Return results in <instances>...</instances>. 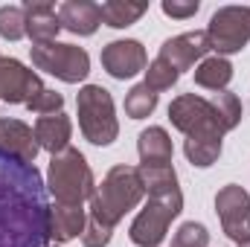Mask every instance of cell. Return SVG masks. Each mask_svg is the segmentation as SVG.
I'll list each match as a JSON object with an SVG mask.
<instances>
[{"instance_id":"cell-16","label":"cell","mask_w":250,"mask_h":247,"mask_svg":"<svg viewBox=\"0 0 250 247\" xmlns=\"http://www.w3.org/2000/svg\"><path fill=\"white\" fill-rule=\"evenodd\" d=\"M59 21H62V29L73 35H93L102 23V12L90 0H67L59 6Z\"/></svg>"},{"instance_id":"cell-29","label":"cell","mask_w":250,"mask_h":247,"mask_svg":"<svg viewBox=\"0 0 250 247\" xmlns=\"http://www.w3.org/2000/svg\"><path fill=\"white\" fill-rule=\"evenodd\" d=\"M111 233H114L111 227H105V224H99L96 218H90V215H87V224H84V233H82L84 247H108Z\"/></svg>"},{"instance_id":"cell-23","label":"cell","mask_w":250,"mask_h":247,"mask_svg":"<svg viewBox=\"0 0 250 247\" xmlns=\"http://www.w3.org/2000/svg\"><path fill=\"white\" fill-rule=\"evenodd\" d=\"M209 105H212V111H215V117H218V125L224 128V134L233 131L236 125L242 123V99H239L236 93L218 90V93H212Z\"/></svg>"},{"instance_id":"cell-17","label":"cell","mask_w":250,"mask_h":247,"mask_svg":"<svg viewBox=\"0 0 250 247\" xmlns=\"http://www.w3.org/2000/svg\"><path fill=\"white\" fill-rule=\"evenodd\" d=\"M35 140L38 148L59 154L64 148H70V137H73V123L67 114H50V117H38L35 120Z\"/></svg>"},{"instance_id":"cell-12","label":"cell","mask_w":250,"mask_h":247,"mask_svg":"<svg viewBox=\"0 0 250 247\" xmlns=\"http://www.w3.org/2000/svg\"><path fill=\"white\" fill-rule=\"evenodd\" d=\"M102 67L108 70V76L114 79H134L137 73H146L148 59H146V47L134 38L123 41H111L108 47H102Z\"/></svg>"},{"instance_id":"cell-4","label":"cell","mask_w":250,"mask_h":247,"mask_svg":"<svg viewBox=\"0 0 250 247\" xmlns=\"http://www.w3.org/2000/svg\"><path fill=\"white\" fill-rule=\"evenodd\" d=\"M76 108H79V128L84 140H90L93 145H111L117 140L120 123H117L114 96L102 84H84L76 96Z\"/></svg>"},{"instance_id":"cell-21","label":"cell","mask_w":250,"mask_h":247,"mask_svg":"<svg viewBox=\"0 0 250 247\" xmlns=\"http://www.w3.org/2000/svg\"><path fill=\"white\" fill-rule=\"evenodd\" d=\"M233 79V64L227 62L224 56H207L204 62L195 67V84L207 87V90H227Z\"/></svg>"},{"instance_id":"cell-9","label":"cell","mask_w":250,"mask_h":247,"mask_svg":"<svg viewBox=\"0 0 250 247\" xmlns=\"http://www.w3.org/2000/svg\"><path fill=\"white\" fill-rule=\"evenodd\" d=\"M169 123L175 125L181 134H198V131H221L224 128L218 125V117L209 105V99L198 96V93H181L172 99L169 105Z\"/></svg>"},{"instance_id":"cell-26","label":"cell","mask_w":250,"mask_h":247,"mask_svg":"<svg viewBox=\"0 0 250 247\" xmlns=\"http://www.w3.org/2000/svg\"><path fill=\"white\" fill-rule=\"evenodd\" d=\"M178 79H181V73H178L172 64H166L163 59H154V62L146 67V84H148L154 93L175 87V84H178Z\"/></svg>"},{"instance_id":"cell-27","label":"cell","mask_w":250,"mask_h":247,"mask_svg":"<svg viewBox=\"0 0 250 247\" xmlns=\"http://www.w3.org/2000/svg\"><path fill=\"white\" fill-rule=\"evenodd\" d=\"M209 245V233L204 224L198 221H187L178 227V233L172 236V247H207Z\"/></svg>"},{"instance_id":"cell-5","label":"cell","mask_w":250,"mask_h":247,"mask_svg":"<svg viewBox=\"0 0 250 247\" xmlns=\"http://www.w3.org/2000/svg\"><path fill=\"white\" fill-rule=\"evenodd\" d=\"M184 209V195H169V198H148L146 206L137 212V218L128 227V236L137 247H160L169 224L181 215Z\"/></svg>"},{"instance_id":"cell-1","label":"cell","mask_w":250,"mask_h":247,"mask_svg":"<svg viewBox=\"0 0 250 247\" xmlns=\"http://www.w3.org/2000/svg\"><path fill=\"white\" fill-rule=\"evenodd\" d=\"M47 184L35 163L0 151V247H47Z\"/></svg>"},{"instance_id":"cell-15","label":"cell","mask_w":250,"mask_h":247,"mask_svg":"<svg viewBox=\"0 0 250 247\" xmlns=\"http://www.w3.org/2000/svg\"><path fill=\"white\" fill-rule=\"evenodd\" d=\"M84 224H87V212H84L82 206H70V204H50V218H47L50 242L67 245V242L79 239V236L84 233Z\"/></svg>"},{"instance_id":"cell-8","label":"cell","mask_w":250,"mask_h":247,"mask_svg":"<svg viewBox=\"0 0 250 247\" xmlns=\"http://www.w3.org/2000/svg\"><path fill=\"white\" fill-rule=\"evenodd\" d=\"M215 212L221 218V230L230 242L248 245L250 242V195L239 184H227L215 195Z\"/></svg>"},{"instance_id":"cell-2","label":"cell","mask_w":250,"mask_h":247,"mask_svg":"<svg viewBox=\"0 0 250 247\" xmlns=\"http://www.w3.org/2000/svg\"><path fill=\"white\" fill-rule=\"evenodd\" d=\"M146 198L140 175L134 166H114L102 184H96L90 195V218H96L105 227H117L125 218V212H131L134 206H140V201Z\"/></svg>"},{"instance_id":"cell-10","label":"cell","mask_w":250,"mask_h":247,"mask_svg":"<svg viewBox=\"0 0 250 247\" xmlns=\"http://www.w3.org/2000/svg\"><path fill=\"white\" fill-rule=\"evenodd\" d=\"M44 90V82L23 62L0 56V99L9 105H26Z\"/></svg>"},{"instance_id":"cell-6","label":"cell","mask_w":250,"mask_h":247,"mask_svg":"<svg viewBox=\"0 0 250 247\" xmlns=\"http://www.w3.org/2000/svg\"><path fill=\"white\" fill-rule=\"evenodd\" d=\"M29 56H32V67L62 79L67 84H79L90 73V56L76 44H59V41L38 44V47H29Z\"/></svg>"},{"instance_id":"cell-14","label":"cell","mask_w":250,"mask_h":247,"mask_svg":"<svg viewBox=\"0 0 250 247\" xmlns=\"http://www.w3.org/2000/svg\"><path fill=\"white\" fill-rule=\"evenodd\" d=\"M0 151L23 160V163H35L38 157V140L35 131L21 120H0Z\"/></svg>"},{"instance_id":"cell-32","label":"cell","mask_w":250,"mask_h":247,"mask_svg":"<svg viewBox=\"0 0 250 247\" xmlns=\"http://www.w3.org/2000/svg\"><path fill=\"white\" fill-rule=\"evenodd\" d=\"M47 247H59V245H47Z\"/></svg>"},{"instance_id":"cell-3","label":"cell","mask_w":250,"mask_h":247,"mask_svg":"<svg viewBox=\"0 0 250 247\" xmlns=\"http://www.w3.org/2000/svg\"><path fill=\"white\" fill-rule=\"evenodd\" d=\"M96 189L93 172L84 160V154L79 148H64L59 154L50 157V169H47V192L56 198V204H70V206H82L84 201H90Z\"/></svg>"},{"instance_id":"cell-28","label":"cell","mask_w":250,"mask_h":247,"mask_svg":"<svg viewBox=\"0 0 250 247\" xmlns=\"http://www.w3.org/2000/svg\"><path fill=\"white\" fill-rule=\"evenodd\" d=\"M64 108V96L59 90H50V87H44L32 102H26V111H32V114H41V117H50V114H62Z\"/></svg>"},{"instance_id":"cell-25","label":"cell","mask_w":250,"mask_h":247,"mask_svg":"<svg viewBox=\"0 0 250 247\" xmlns=\"http://www.w3.org/2000/svg\"><path fill=\"white\" fill-rule=\"evenodd\" d=\"M26 35V12L23 6H0V38L21 41Z\"/></svg>"},{"instance_id":"cell-24","label":"cell","mask_w":250,"mask_h":247,"mask_svg":"<svg viewBox=\"0 0 250 247\" xmlns=\"http://www.w3.org/2000/svg\"><path fill=\"white\" fill-rule=\"evenodd\" d=\"M154 108H157V93L146 82H140V84H134L128 90V96H125V114L131 120H146V117L154 114Z\"/></svg>"},{"instance_id":"cell-18","label":"cell","mask_w":250,"mask_h":247,"mask_svg":"<svg viewBox=\"0 0 250 247\" xmlns=\"http://www.w3.org/2000/svg\"><path fill=\"white\" fill-rule=\"evenodd\" d=\"M137 175H140L143 192L148 198H169V195H178L181 192L178 172H175L172 163H140L137 166Z\"/></svg>"},{"instance_id":"cell-19","label":"cell","mask_w":250,"mask_h":247,"mask_svg":"<svg viewBox=\"0 0 250 247\" xmlns=\"http://www.w3.org/2000/svg\"><path fill=\"white\" fill-rule=\"evenodd\" d=\"M221 140H224L221 131H198V134H189L187 140H184V154H187V160L192 166L207 169V166H212L221 157Z\"/></svg>"},{"instance_id":"cell-31","label":"cell","mask_w":250,"mask_h":247,"mask_svg":"<svg viewBox=\"0 0 250 247\" xmlns=\"http://www.w3.org/2000/svg\"><path fill=\"white\" fill-rule=\"evenodd\" d=\"M236 247H250V242H248V245H236Z\"/></svg>"},{"instance_id":"cell-22","label":"cell","mask_w":250,"mask_h":247,"mask_svg":"<svg viewBox=\"0 0 250 247\" xmlns=\"http://www.w3.org/2000/svg\"><path fill=\"white\" fill-rule=\"evenodd\" d=\"M99 12H102V23H108L111 29H125L148 12V3H143V0H108L99 6Z\"/></svg>"},{"instance_id":"cell-20","label":"cell","mask_w":250,"mask_h":247,"mask_svg":"<svg viewBox=\"0 0 250 247\" xmlns=\"http://www.w3.org/2000/svg\"><path fill=\"white\" fill-rule=\"evenodd\" d=\"M137 151L143 163H172V137L166 128L151 125L146 131H140L137 137Z\"/></svg>"},{"instance_id":"cell-7","label":"cell","mask_w":250,"mask_h":247,"mask_svg":"<svg viewBox=\"0 0 250 247\" xmlns=\"http://www.w3.org/2000/svg\"><path fill=\"white\" fill-rule=\"evenodd\" d=\"M207 38L215 56L242 53L250 41V6H221L209 18Z\"/></svg>"},{"instance_id":"cell-11","label":"cell","mask_w":250,"mask_h":247,"mask_svg":"<svg viewBox=\"0 0 250 247\" xmlns=\"http://www.w3.org/2000/svg\"><path fill=\"white\" fill-rule=\"evenodd\" d=\"M209 38H207V29H195V32H184V35H175L169 41H163L157 59H163L166 64H172L178 73H184L189 67H198L209 56Z\"/></svg>"},{"instance_id":"cell-30","label":"cell","mask_w":250,"mask_h":247,"mask_svg":"<svg viewBox=\"0 0 250 247\" xmlns=\"http://www.w3.org/2000/svg\"><path fill=\"white\" fill-rule=\"evenodd\" d=\"M160 9H163V15H169L175 21H187V18H192L201 9V3L198 0H163Z\"/></svg>"},{"instance_id":"cell-13","label":"cell","mask_w":250,"mask_h":247,"mask_svg":"<svg viewBox=\"0 0 250 247\" xmlns=\"http://www.w3.org/2000/svg\"><path fill=\"white\" fill-rule=\"evenodd\" d=\"M23 12H26V38L32 41V47L53 44L56 35L62 32L59 9L53 3H47V0H26Z\"/></svg>"}]
</instances>
